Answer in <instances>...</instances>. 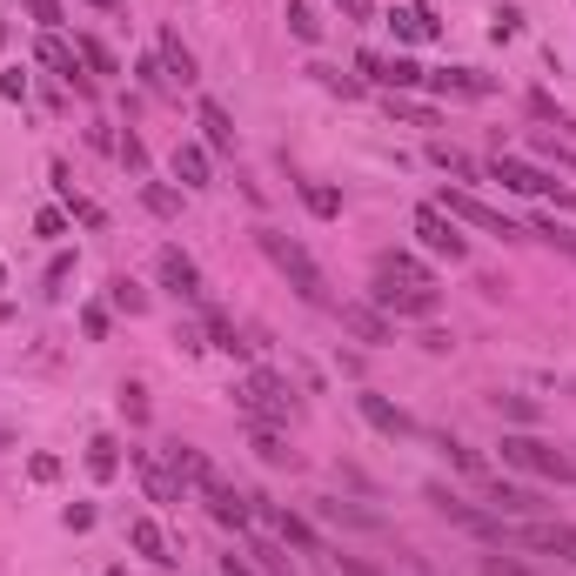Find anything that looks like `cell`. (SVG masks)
I'll return each instance as SVG.
<instances>
[{"label": "cell", "mask_w": 576, "mask_h": 576, "mask_svg": "<svg viewBox=\"0 0 576 576\" xmlns=\"http://www.w3.org/2000/svg\"><path fill=\"white\" fill-rule=\"evenodd\" d=\"M255 242H262V255L288 275V288L302 295V302H329V282H322V268H315V255L295 235H282V228H255Z\"/></svg>", "instance_id": "obj_1"}, {"label": "cell", "mask_w": 576, "mask_h": 576, "mask_svg": "<svg viewBox=\"0 0 576 576\" xmlns=\"http://www.w3.org/2000/svg\"><path fill=\"white\" fill-rule=\"evenodd\" d=\"M235 402L248 409V422H268V429L288 422V382L275 376V369H248V376L235 382Z\"/></svg>", "instance_id": "obj_2"}, {"label": "cell", "mask_w": 576, "mask_h": 576, "mask_svg": "<svg viewBox=\"0 0 576 576\" xmlns=\"http://www.w3.org/2000/svg\"><path fill=\"white\" fill-rule=\"evenodd\" d=\"M489 181H503L510 195H556L563 208H576V195H570V188H556V181L543 175L536 161H516L510 148H496V155H489Z\"/></svg>", "instance_id": "obj_3"}, {"label": "cell", "mask_w": 576, "mask_h": 576, "mask_svg": "<svg viewBox=\"0 0 576 576\" xmlns=\"http://www.w3.org/2000/svg\"><path fill=\"white\" fill-rule=\"evenodd\" d=\"M436 208H443L449 222H469V228H483V235H503V242H516V235H523V228H516L510 215H503V208L476 201L469 188H443V195H436Z\"/></svg>", "instance_id": "obj_4"}, {"label": "cell", "mask_w": 576, "mask_h": 576, "mask_svg": "<svg viewBox=\"0 0 576 576\" xmlns=\"http://www.w3.org/2000/svg\"><path fill=\"white\" fill-rule=\"evenodd\" d=\"M503 463L530 469V476H550V483H570V476H576V469L563 463L550 443H536V436H503Z\"/></svg>", "instance_id": "obj_5"}, {"label": "cell", "mask_w": 576, "mask_h": 576, "mask_svg": "<svg viewBox=\"0 0 576 576\" xmlns=\"http://www.w3.org/2000/svg\"><path fill=\"white\" fill-rule=\"evenodd\" d=\"M416 242L429 248V255H443V262H463V255H469V242L456 235V222H449L436 201H429V208H416Z\"/></svg>", "instance_id": "obj_6"}, {"label": "cell", "mask_w": 576, "mask_h": 576, "mask_svg": "<svg viewBox=\"0 0 576 576\" xmlns=\"http://www.w3.org/2000/svg\"><path fill=\"white\" fill-rule=\"evenodd\" d=\"M34 54H41L47 74H61V81H67L74 94H88V101H94V88H101V81H94L88 67H81V54H74V47H67L61 34H41V47H34Z\"/></svg>", "instance_id": "obj_7"}, {"label": "cell", "mask_w": 576, "mask_h": 576, "mask_svg": "<svg viewBox=\"0 0 576 576\" xmlns=\"http://www.w3.org/2000/svg\"><path fill=\"white\" fill-rule=\"evenodd\" d=\"M429 503H436V510H443L449 523H463L469 536H510V530H503V516H496V510H476V503H456L449 489H429Z\"/></svg>", "instance_id": "obj_8"}, {"label": "cell", "mask_w": 576, "mask_h": 576, "mask_svg": "<svg viewBox=\"0 0 576 576\" xmlns=\"http://www.w3.org/2000/svg\"><path fill=\"white\" fill-rule=\"evenodd\" d=\"M376 309L382 315H436V288H396L389 275H376Z\"/></svg>", "instance_id": "obj_9"}, {"label": "cell", "mask_w": 576, "mask_h": 576, "mask_svg": "<svg viewBox=\"0 0 576 576\" xmlns=\"http://www.w3.org/2000/svg\"><path fill=\"white\" fill-rule=\"evenodd\" d=\"M335 315H342V329H349L355 342H369V349H382V342L396 335V329H389V315H382L376 302H342Z\"/></svg>", "instance_id": "obj_10"}, {"label": "cell", "mask_w": 576, "mask_h": 576, "mask_svg": "<svg viewBox=\"0 0 576 576\" xmlns=\"http://www.w3.org/2000/svg\"><path fill=\"white\" fill-rule=\"evenodd\" d=\"M201 496H208V516H215L222 530H248V523H255V496H242V489L215 483V489H201Z\"/></svg>", "instance_id": "obj_11"}, {"label": "cell", "mask_w": 576, "mask_h": 576, "mask_svg": "<svg viewBox=\"0 0 576 576\" xmlns=\"http://www.w3.org/2000/svg\"><path fill=\"white\" fill-rule=\"evenodd\" d=\"M362 74L382 81L389 94H402V88H416V81H422V67L409 61V54H389V61H382V54H362Z\"/></svg>", "instance_id": "obj_12"}, {"label": "cell", "mask_w": 576, "mask_h": 576, "mask_svg": "<svg viewBox=\"0 0 576 576\" xmlns=\"http://www.w3.org/2000/svg\"><path fill=\"white\" fill-rule=\"evenodd\" d=\"M128 456H134V469H141V483H148V496H155V503H181L175 463H161V456H148V449H128Z\"/></svg>", "instance_id": "obj_13"}, {"label": "cell", "mask_w": 576, "mask_h": 576, "mask_svg": "<svg viewBox=\"0 0 576 576\" xmlns=\"http://www.w3.org/2000/svg\"><path fill=\"white\" fill-rule=\"evenodd\" d=\"M355 409L376 422L382 436H396V443H402V436H416V416H409V409H396L389 396H355Z\"/></svg>", "instance_id": "obj_14"}, {"label": "cell", "mask_w": 576, "mask_h": 576, "mask_svg": "<svg viewBox=\"0 0 576 576\" xmlns=\"http://www.w3.org/2000/svg\"><path fill=\"white\" fill-rule=\"evenodd\" d=\"M161 282L175 288L181 302H201V268L181 255V248H161Z\"/></svg>", "instance_id": "obj_15"}, {"label": "cell", "mask_w": 576, "mask_h": 576, "mask_svg": "<svg viewBox=\"0 0 576 576\" xmlns=\"http://www.w3.org/2000/svg\"><path fill=\"white\" fill-rule=\"evenodd\" d=\"M389 34H396V41H436V34H443V21H436L429 7H409V0H402L396 14H389Z\"/></svg>", "instance_id": "obj_16"}, {"label": "cell", "mask_w": 576, "mask_h": 576, "mask_svg": "<svg viewBox=\"0 0 576 576\" xmlns=\"http://www.w3.org/2000/svg\"><path fill=\"white\" fill-rule=\"evenodd\" d=\"M422 81H436L443 94H463V101H483V94H496V81H489V74H476V67H443V74H422Z\"/></svg>", "instance_id": "obj_17"}, {"label": "cell", "mask_w": 576, "mask_h": 576, "mask_svg": "<svg viewBox=\"0 0 576 576\" xmlns=\"http://www.w3.org/2000/svg\"><path fill=\"white\" fill-rule=\"evenodd\" d=\"M530 550H550V556H570L576 563V523H530V530H516Z\"/></svg>", "instance_id": "obj_18"}, {"label": "cell", "mask_w": 576, "mask_h": 576, "mask_svg": "<svg viewBox=\"0 0 576 576\" xmlns=\"http://www.w3.org/2000/svg\"><path fill=\"white\" fill-rule=\"evenodd\" d=\"M47 175H54V188H61V201H67V215H74V222L108 228V208H101V201H88V195H74V181H67V168H61V161H54Z\"/></svg>", "instance_id": "obj_19"}, {"label": "cell", "mask_w": 576, "mask_h": 576, "mask_svg": "<svg viewBox=\"0 0 576 576\" xmlns=\"http://www.w3.org/2000/svg\"><path fill=\"white\" fill-rule=\"evenodd\" d=\"M128 543H134L141 556H148V563H161V570L175 563V550H168V536H161L155 516H134V523H128Z\"/></svg>", "instance_id": "obj_20"}, {"label": "cell", "mask_w": 576, "mask_h": 576, "mask_svg": "<svg viewBox=\"0 0 576 576\" xmlns=\"http://www.w3.org/2000/svg\"><path fill=\"white\" fill-rule=\"evenodd\" d=\"M201 315H208V349H222V355H248V349H255V342H242V329H235L208 295H201Z\"/></svg>", "instance_id": "obj_21"}, {"label": "cell", "mask_w": 576, "mask_h": 576, "mask_svg": "<svg viewBox=\"0 0 576 576\" xmlns=\"http://www.w3.org/2000/svg\"><path fill=\"white\" fill-rule=\"evenodd\" d=\"M168 463H175V476H181V483H195V489H215V483H222V476H215V463H208L201 449H188V443H175V449H168Z\"/></svg>", "instance_id": "obj_22"}, {"label": "cell", "mask_w": 576, "mask_h": 576, "mask_svg": "<svg viewBox=\"0 0 576 576\" xmlns=\"http://www.w3.org/2000/svg\"><path fill=\"white\" fill-rule=\"evenodd\" d=\"M201 141H208L215 155H228V148H235V121H228L222 101H201Z\"/></svg>", "instance_id": "obj_23"}, {"label": "cell", "mask_w": 576, "mask_h": 576, "mask_svg": "<svg viewBox=\"0 0 576 576\" xmlns=\"http://www.w3.org/2000/svg\"><path fill=\"white\" fill-rule=\"evenodd\" d=\"M315 516H322V523H342V530H382V516H376V510H355V503H342V496L315 503Z\"/></svg>", "instance_id": "obj_24"}, {"label": "cell", "mask_w": 576, "mask_h": 576, "mask_svg": "<svg viewBox=\"0 0 576 576\" xmlns=\"http://www.w3.org/2000/svg\"><path fill=\"white\" fill-rule=\"evenodd\" d=\"M248 449H255V456H262L268 469L295 463V449H282V429H268V422H248Z\"/></svg>", "instance_id": "obj_25"}, {"label": "cell", "mask_w": 576, "mask_h": 576, "mask_svg": "<svg viewBox=\"0 0 576 576\" xmlns=\"http://www.w3.org/2000/svg\"><path fill=\"white\" fill-rule=\"evenodd\" d=\"M161 67H168L175 88H195V54L181 47V34H161Z\"/></svg>", "instance_id": "obj_26"}, {"label": "cell", "mask_w": 576, "mask_h": 576, "mask_svg": "<svg viewBox=\"0 0 576 576\" xmlns=\"http://www.w3.org/2000/svg\"><path fill=\"white\" fill-rule=\"evenodd\" d=\"M376 275H389V282H402V288H429V268H422L416 255H402V248H396V255H382Z\"/></svg>", "instance_id": "obj_27"}, {"label": "cell", "mask_w": 576, "mask_h": 576, "mask_svg": "<svg viewBox=\"0 0 576 576\" xmlns=\"http://www.w3.org/2000/svg\"><path fill=\"white\" fill-rule=\"evenodd\" d=\"M88 476L94 483H114V476H121V443H114V436H94L88 443Z\"/></svg>", "instance_id": "obj_28"}, {"label": "cell", "mask_w": 576, "mask_h": 576, "mask_svg": "<svg viewBox=\"0 0 576 576\" xmlns=\"http://www.w3.org/2000/svg\"><path fill=\"white\" fill-rule=\"evenodd\" d=\"M175 181H188V188H208V148L181 141V148H175Z\"/></svg>", "instance_id": "obj_29"}, {"label": "cell", "mask_w": 576, "mask_h": 576, "mask_svg": "<svg viewBox=\"0 0 576 576\" xmlns=\"http://www.w3.org/2000/svg\"><path fill=\"white\" fill-rule=\"evenodd\" d=\"M429 161H436V168H449V175H463V181L483 175V161H469L463 148H449V141H429Z\"/></svg>", "instance_id": "obj_30"}, {"label": "cell", "mask_w": 576, "mask_h": 576, "mask_svg": "<svg viewBox=\"0 0 576 576\" xmlns=\"http://www.w3.org/2000/svg\"><path fill=\"white\" fill-rule=\"evenodd\" d=\"M302 208L322 215V222H335V215H342V195H335L329 181H302Z\"/></svg>", "instance_id": "obj_31"}, {"label": "cell", "mask_w": 576, "mask_h": 576, "mask_svg": "<svg viewBox=\"0 0 576 576\" xmlns=\"http://www.w3.org/2000/svg\"><path fill=\"white\" fill-rule=\"evenodd\" d=\"M489 503H496V516H530L536 510V496H530V489H516V483H496V489H489Z\"/></svg>", "instance_id": "obj_32"}, {"label": "cell", "mask_w": 576, "mask_h": 576, "mask_svg": "<svg viewBox=\"0 0 576 576\" xmlns=\"http://www.w3.org/2000/svg\"><path fill=\"white\" fill-rule=\"evenodd\" d=\"M74 54H81V67H88V74H114V67H121L108 47L94 41V34H74Z\"/></svg>", "instance_id": "obj_33"}, {"label": "cell", "mask_w": 576, "mask_h": 576, "mask_svg": "<svg viewBox=\"0 0 576 576\" xmlns=\"http://www.w3.org/2000/svg\"><path fill=\"white\" fill-rule=\"evenodd\" d=\"M268 523H275V530H282V543H295V550H315V530H309V523H302V516L275 510V516H268Z\"/></svg>", "instance_id": "obj_34"}, {"label": "cell", "mask_w": 576, "mask_h": 576, "mask_svg": "<svg viewBox=\"0 0 576 576\" xmlns=\"http://www.w3.org/2000/svg\"><path fill=\"white\" fill-rule=\"evenodd\" d=\"M108 302H114V309H128V315L148 309V295H141V288H134L128 275H114V282H108Z\"/></svg>", "instance_id": "obj_35"}, {"label": "cell", "mask_w": 576, "mask_h": 576, "mask_svg": "<svg viewBox=\"0 0 576 576\" xmlns=\"http://www.w3.org/2000/svg\"><path fill=\"white\" fill-rule=\"evenodd\" d=\"M309 74H315L329 94H342V101H355V94H362V81H355V74H342V67H309Z\"/></svg>", "instance_id": "obj_36"}, {"label": "cell", "mask_w": 576, "mask_h": 576, "mask_svg": "<svg viewBox=\"0 0 576 576\" xmlns=\"http://www.w3.org/2000/svg\"><path fill=\"white\" fill-rule=\"evenodd\" d=\"M536 235H543V242H550L556 255H570V262H576V228H563V222L550 215V222H536Z\"/></svg>", "instance_id": "obj_37"}, {"label": "cell", "mask_w": 576, "mask_h": 576, "mask_svg": "<svg viewBox=\"0 0 576 576\" xmlns=\"http://www.w3.org/2000/svg\"><path fill=\"white\" fill-rule=\"evenodd\" d=\"M141 201H148L155 215H181V195H175V188H161V181H141Z\"/></svg>", "instance_id": "obj_38"}, {"label": "cell", "mask_w": 576, "mask_h": 576, "mask_svg": "<svg viewBox=\"0 0 576 576\" xmlns=\"http://www.w3.org/2000/svg\"><path fill=\"white\" fill-rule=\"evenodd\" d=\"M443 456H449L456 469H463V476H483V456H476L469 443H456V436H443Z\"/></svg>", "instance_id": "obj_39"}, {"label": "cell", "mask_w": 576, "mask_h": 576, "mask_svg": "<svg viewBox=\"0 0 576 576\" xmlns=\"http://www.w3.org/2000/svg\"><path fill=\"white\" fill-rule=\"evenodd\" d=\"M288 34H295V41H315V34H322V21H315L302 0H288Z\"/></svg>", "instance_id": "obj_40"}, {"label": "cell", "mask_w": 576, "mask_h": 576, "mask_svg": "<svg viewBox=\"0 0 576 576\" xmlns=\"http://www.w3.org/2000/svg\"><path fill=\"white\" fill-rule=\"evenodd\" d=\"M114 155H121V168H128V175H141V168H148V148H141V134H121V141H114Z\"/></svg>", "instance_id": "obj_41"}, {"label": "cell", "mask_w": 576, "mask_h": 576, "mask_svg": "<svg viewBox=\"0 0 576 576\" xmlns=\"http://www.w3.org/2000/svg\"><path fill=\"white\" fill-rule=\"evenodd\" d=\"M21 7L34 14V21H41V34H61V21H67V14H61V0H21Z\"/></svg>", "instance_id": "obj_42"}, {"label": "cell", "mask_w": 576, "mask_h": 576, "mask_svg": "<svg viewBox=\"0 0 576 576\" xmlns=\"http://www.w3.org/2000/svg\"><path fill=\"white\" fill-rule=\"evenodd\" d=\"M389 114H396V121H416V128H436V108H416V101H402V94H389Z\"/></svg>", "instance_id": "obj_43"}, {"label": "cell", "mask_w": 576, "mask_h": 576, "mask_svg": "<svg viewBox=\"0 0 576 576\" xmlns=\"http://www.w3.org/2000/svg\"><path fill=\"white\" fill-rule=\"evenodd\" d=\"M496 416H510V422H536L543 409H536L530 396H496Z\"/></svg>", "instance_id": "obj_44"}, {"label": "cell", "mask_w": 576, "mask_h": 576, "mask_svg": "<svg viewBox=\"0 0 576 576\" xmlns=\"http://www.w3.org/2000/svg\"><path fill=\"white\" fill-rule=\"evenodd\" d=\"M516 27H523V14H516V7H496V14H489V41H516Z\"/></svg>", "instance_id": "obj_45"}, {"label": "cell", "mask_w": 576, "mask_h": 576, "mask_svg": "<svg viewBox=\"0 0 576 576\" xmlns=\"http://www.w3.org/2000/svg\"><path fill=\"white\" fill-rule=\"evenodd\" d=\"M121 409H128V422H148V389L128 382V389H121Z\"/></svg>", "instance_id": "obj_46"}, {"label": "cell", "mask_w": 576, "mask_h": 576, "mask_svg": "<svg viewBox=\"0 0 576 576\" xmlns=\"http://www.w3.org/2000/svg\"><path fill=\"white\" fill-rule=\"evenodd\" d=\"M248 556H255V563H262L268 576H288V556L275 550V543H255V550H248Z\"/></svg>", "instance_id": "obj_47"}, {"label": "cell", "mask_w": 576, "mask_h": 576, "mask_svg": "<svg viewBox=\"0 0 576 576\" xmlns=\"http://www.w3.org/2000/svg\"><path fill=\"white\" fill-rule=\"evenodd\" d=\"M483 576H530L516 556H483Z\"/></svg>", "instance_id": "obj_48"}, {"label": "cell", "mask_w": 576, "mask_h": 576, "mask_svg": "<svg viewBox=\"0 0 576 576\" xmlns=\"http://www.w3.org/2000/svg\"><path fill=\"white\" fill-rule=\"evenodd\" d=\"M141 81H148L155 94H168V88H175V81H168V67H161V61H141Z\"/></svg>", "instance_id": "obj_49"}, {"label": "cell", "mask_w": 576, "mask_h": 576, "mask_svg": "<svg viewBox=\"0 0 576 576\" xmlns=\"http://www.w3.org/2000/svg\"><path fill=\"white\" fill-rule=\"evenodd\" d=\"M61 228H67L61 208H41V215H34V235H61Z\"/></svg>", "instance_id": "obj_50"}, {"label": "cell", "mask_w": 576, "mask_h": 576, "mask_svg": "<svg viewBox=\"0 0 576 576\" xmlns=\"http://www.w3.org/2000/svg\"><path fill=\"white\" fill-rule=\"evenodd\" d=\"M81 329H88V342H101L108 335V309H81Z\"/></svg>", "instance_id": "obj_51"}, {"label": "cell", "mask_w": 576, "mask_h": 576, "mask_svg": "<svg viewBox=\"0 0 576 576\" xmlns=\"http://www.w3.org/2000/svg\"><path fill=\"white\" fill-rule=\"evenodd\" d=\"M0 94H7V101H27V74H21V67H14V74H0Z\"/></svg>", "instance_id": "obj_52"}, {"label": "cell", "mask_w": 576, "mask_h": 576, "mask_svg": "<svg viewBox=\"0 0 576 576\" xmlns=\"http://www.w3.org/2000/svg\"><path fill=\"white\" fill-rule=\"evenodd\" d=\"M94 523V503H67V530H88Z\"/></svg>", "instance_id": "obj_53"}, {"label": "cell", "mask_w": 576, "mask_h": 576, "mask_svg": "<svg viewBox=\"0 0 576 576\" xmlns=\"http://www.w3.org/2000/svg\"><path fill=\"white\" fill-rule=\"evenodd\" d=\"M67 275H74V255H54V268H47V288H61Z\"/></svg>", "instance_id": "obj_54"}, {"label": "cell", "mask_w": 576, "mask_h": 576, "mask_svg": "<svg viewBox=\"0 0 576 576\" xmlns=\"http://www.w3.org/2000/svg\"><path fill=\"white\" fill-rule=\"evenodd\" d=\"M27 469H34V483H54V476H61V463H54V456H34Z\"/></svg>", "instance_id": "obj_55"}, {"label": "cell", "mask_w": 576, "mask_h": 576, "mask_svg": "<svg viewBox=\"0 0 576 576\" xmlns=\"http://www.w3.org/2000/svg\"><path fill=\"white\" fill-rule=\"evenodd\" d=\"M335 7H342L349 21H369V14H376V0H335Z\"/></svg>", "instance_id": "obj_56"}, {"label": "cell", "mask_w": 576, "mask_h": 576, "mask_svg": "<svg viewBox=\"0 0 576 576\" xmlns=\"http://www.w3.org/2000/svg\"><path fill=\"white\" fill-rule=\"evenodd\" d=\"M342 576H382L376 563H362V556H342Z\"/></svg>", "instance_id": "obj_57"}, {"label": "cell", "mask_w": 576, "mask_h": 576, "mask_svg": "<svg viewBox=\"0 0 576 576\" xmlns=\"http://www.w3.org/2000/svg\"><path fill=\"white\" fill-rule=\"evenodd\" d=\"M222 576H255V570H248L242 556H222Z\"/></svg>", "instance_id": "obj_58"}, {"label": "cell", "mask_w": 576, "mask_h": 576, "mask_svg": "<svg viewBox=\"0 0 576 576\" xmlns=\"http://www.w3.org/2000/svg\"><path fill=\"white\" fill-rule=\"evenodd\" d=\"M81 7H101V14H128V0H81Z\"/></svg>", "instance_id": "obj_59"}, {"label": "cell", "mask_w": 576, "mask_h": 576, "mask_svg": "<svg viewBox=\"0 0 576 576\" xmlns=\"http://www.w3.org/2000/svg\"><path fill=\"white\" fill-rule=\"evenodd\" d=\"M108 576H128V570H108Z\"/></svg>", "instance_id": "obj_60"}]
</instances>
